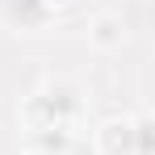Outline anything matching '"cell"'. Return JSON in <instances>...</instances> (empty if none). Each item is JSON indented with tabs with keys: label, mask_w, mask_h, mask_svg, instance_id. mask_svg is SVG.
<instances>
[{
	"label": "cell",
	"mask_w": 155,
	"mask_h": 155,
	"mask_svg": "<svg viewBox=\"0 0 155 155\" xmlns=\"http://www.w3.org/2000/svg\"><path fill=\"white\" fill-rule=\"evenodd\" d=\"M80 117V101L71 92H38V97H29L25 105V126L29 134H42V130H71Z\"/></svg>",
	"instance_id": "6da1fadb"
},
{
	"label": "cell",
	"mask_w": 155,
	"mask_h": 155,
	"mask_svg": "<svg viewBox=\"0 0 155 155\" xmlns=\"http://www.w3.org/2000/svg\"><path fill=\"white\" fill-rule=\"evenodd\" d=\"M97 151L101 155H151V122L138 117H109L97 130Z\"/></svg>",
	"instance_id": "7a4b0ae2"
},
{
	"label": "cell",
	"mask_w": 155,
	"mask_h": 155,
	"mask_svg": "<svg viewBox=\"0 0 155 155\" xmlns=\"http://www.w3.org/2000/svg\"><path fill=\"white\" fill-rule=\"evenodd\" d=\"M122 38H126V21H122V17L101 13V17L92 21V42H97V46H117Z\"/></svg>",
	"instance_id": "3957f363"
},
{
	"label": "cell",
	"mask_w": 155,
	"mask_h": 155,
	"mask_svg": "<svg viewBox=\"0 0 155 155\" xmlns=\"http://www.w3.org/2000/svg\"><path fill=\"white\" fill-rule=\"evenodd\" d=\"M42 4H46V8H54V4H67V0H42Z\"/></svg>",
	"instance_id": "277c9868"
}]
</instances>
